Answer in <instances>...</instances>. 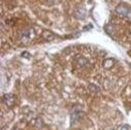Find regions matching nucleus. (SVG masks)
Segmentation results:
<instances>
[{"label":"nucleus","instance_id":"nucleus-12","mask_svg":"<svg viewBox=\"0 0 131 130\" xmlns=\"http://www.w3.org/2000/svg\"><path fill=\"white\" fill-rule=\"evenodd\" d=\"M121 130H129V126L128 125H125V126H123L122 127V129Z\"/></svg>","mask_w":131,"mask_h":130},{"label":"nucleus","instance_id":"nucleus-10","mask_svg":"<svg viewBox=\"0 0 131 130\" xmlns=\"http://www.w3.org/2000/svg\"><path fill=\"white\" fill-rule=\"evenodd\" d=\"M21 56H22V57H25V58H27V59H29V58L31 57V55H30L28 52H23Z\"/></svg>","mask_w":131,"mask_h":130},{"label":"nucleus","instance_id":"nucleus-3","mask_svg":"<svg viewBox=\"0 0 131 130\" xmlns=\"http://www.w3.org/2000/svg\"><path fill=\"white\" fill-rule=\"evenodd\" d=\"M2 101H3V103H4L6 106H8V107H13L14 104H15V101H16L15 95H14V94H10V93L3 95V97H2Z\"/></svg>","mask_w":131,"mask_h":130},{"label":"nucleus","instance_id":"nucleus-2","mask_svg":"<svg viewBox=\"0 0 131 130\" xmlns=\"http://www.w3.org/2000/svg\"><path fill=\"white\" fill-rule=\"evenodd\" d=\"M116 12L121 17H131V8L125 3L119 4L116 8Z\"/></svg>","mask_w":131,"mask_h":130},{"label":"nucleus","instance_id":"nucleus-5","mask_svg":"<svg viewBox=\"0 0 131 130\" xmlns=\"http://www.w3.org/2000/svg\"><path fill=\"white\" fill-rule=\"evenodd\" d=\"M81 116H82V113L80 112V111H75V112H73V114L71 115V124H73V123H75L80 118H81Z\"/></svg>","mask_w":131,"mask_h":130},{"label":"nucleus","instance_id":"nucleus-13","mask_svg":"<svg viewBox=\"0 0 131 130\" xmlns=\"http://www.w3.org/2000/svg\"><path fill=\"white\" fill-rule=\"evenodd\" d=\"M48 1H55V0H48Z\"/></svg>","mask_w":131,"mask_h":130},{"label":"nucleus","instance_id":"nucleus-1","mask_svg":"<svg viewBox=\"0 0 131 130\" xmlns=\"http://www.w3.org/2000/svg\"><path fill=\"white\" fill-rule=\"evenodd\" d=\"M34 36H35L34 30L31 29V28L25 29V30H23L21 33H20V39H21L22 41H24V42L30 41L32 38H34Z\"/></svg>","mask_w":131,"mask_h":130},{"label":"nucleus","instance_id":"nucleus-9","mask_svg":"<svg viewBox=\"0 0 131 130\" xmlns=\"http://www.w3.org/2000/svg\"><path fill=\"white\" fill-rule=\"evenodd\" d=\"M92 29H93V25L89 24V25H87L83 28V31H89V30H92Z\"/></svg>","mask_w":131,"mask_h":130},{"label":"nucleus","instance_id":"nucleus-6","mask_svg":"<svg viewBox=\"0 0 131 130\" xmlns=\"http://www.w3.org/2000/svg\"><path fill=\"white\" fill-rule=\"evenodd\" d=\"M114 64H115V60L112 58H108L103 62V66H104V68H112Z\"/></svg>","mask_w":131,"mask_h":130},{"label":"nucleus","instance_id":"nucleus-14","mask_svg":"<svg viewBox=\"0 0 131 130\" xmlns=\"http://www.w3.org/2000/svg\"><path fill=\"white\" fill-rule=\"evenodd\" d=\"M1 130H5V128H4V127H3V128H2V129H1Z\"/></svg>","mask_w":131,"mask_h":130},{"label":"nucleus","instance_id":"nucleus-8","mask_svg":"<svg viewBox=\"0 0 131 130\" xmlns=\"http://www.w3.org/2000/svg\"><path fill=\"white\" fill-rule=\"evenodd\" d=\"M87 63H88V60L84 57H81L78 60V65H80V66H84V65H86Z\"/></svg>","mask_w":131,"mask_h":130},{"label":"nucleus","instance_id":"nucleus-4","mask_svg":"<svg viewBox=\"0 0 131 130\" xmlns=\"http://www.w3.org/2000/svg\"><path fill=\"white\" fill-rule=\"evenodd\" d=\"M86 16H87V12H86V9H85L84 7L78 8V10H77V13H75V17H77L78 19L84 20V19L86 18Z\"/></svg>","mask_w":131,"mask_h":130},{"label":"nucleus","instance_id":"nucleus-7","mask_svg":"<svg viewBox=\"0 0 131 130\" xmlns=\"http://www.w3.org/2000/svg\"><path fill=\"white\" fill-rule=\"evenodd\" d=\"M42 37H43L46 40H52V39L55 37V35L52 33L51 31H45L43 33H42Z\"/></svg>","mask_w":131,"mask_h":130},{"label":"nucleus","instance_id":"nucleus-11","mask_svg":"<svg viewBox=\"0 0 131 130\" xmlns=\"http://www.w3.org/2000/svg\"><path fill=\"white\" fill-rule=\"evenodd\" d=\"M89 89H94L93 91H96V92H97V91H99V88H97V87H95L94 85H90V86H89Z\"/></svg>","mask_w":131,"mask_h":130}]
</instances>
